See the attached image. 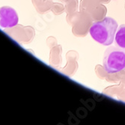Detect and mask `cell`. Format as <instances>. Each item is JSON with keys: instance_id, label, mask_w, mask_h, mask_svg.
Here are the masks:
<instances>
[{"instance_id": "obj_1", "label": "cell", "mask_w": 125, "mask_h": 125, "mask_svg": "<svg viewBox=\"0 0 125 125\" xmlns=\"http://www.w3.org/2000/svg\"><path fill=\"white\" fill-rule=\"evenodd\" d=\"M117 29L118 23L114 19L105 17L94 22L89 29V32L94 41L104 46H109L114 41Z\"/></svg>"}, {"instance_id": "obj_2", "label": "cell", "mask_w": 125, "mask_h": 125, "mask_svg": "<svg viewBox=\"0 0 125 125\" xmlns=\"http://www.w3.org/2000/svg\"><path fill=\"white\" fill-rule=\"evenodd\" d=\"M103 63L108 73L120 72L125 68V51L115 47L108 48L104 53Z\"/></svg>"}, {"instance_id": "obj_3", "label": "cell", "mask_w": 125, "mask_h": 125, "mask_svg": "<svg viewBox=\"0 0 125 125\" xmlns=\"http://www.w3.org/2000/svg\"><path fill=\"white\" fill-rule=\"evenodd\" d=\"M18 17L16 11L8 7L0 9V26L2 27H12L17 25Z\"/></svg>"}, {"instance_id": "obj_4", "label": "cell", "mask_w": 125, "mask_h": 125, "mask_svg": "<svg viewBox=\"0 0 125 125\" xmlns=\"http://www.w3.org/2000/svg\"><path fill=\"white\" fill-rule=\"evenodd\" d=\"M115 43L120 48L125 50V24L119 26L115 34Z\"/></svg>"}]
</instances>
